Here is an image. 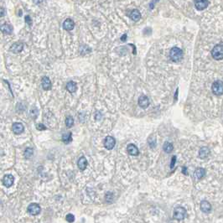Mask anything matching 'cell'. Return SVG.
<instances>
[{
  "mask_svg": "<svg viewBox=\"0 0 223 223\" xmlns=\"http://www.w3.org/2000/svg\"><path fill=\"white\" fill-rule=\"evenodd\" d=\"M41 208L39 204L37 203H31L27 208V211L31 216H37L40 213Z\"/></svg>",
  "mask_w": 223,
  "mask_h": 223,
  "instance_id": "obj_5",
  "label": "cell"
},
{
  "mask_svg": "<svg viewBox=\"0 0 223 223\" xmlns=\"http://www.w3.org/2000/svg\"><path fill=\"white\" fill-rule=\"evenodd\" d=\"M62 141L65 143V144H69L70 142L72 141V133H65L62 135Z\"/></svg>",
  "mask_w": 223,
  "mask_h": 223,
  "instance_id": "obj_23",
  "label": "cell"
},
{
  "mask_svg": "<svg viewBox=\"0 0 223 223\" xmlns=\"http://www.w3.org/2000/svg\"><path fill=\"white\" fill-rule=\"evenodd\" d=\"M127 149H128V153L130 155H132V156H137L139 154V151H138V149L137 148V146L133 144H129Z\"/></svg>",
  "mask_w": 223,
  "mask_h": 223,
  "instance_id": "obj_11",
  "label": "cell"
},
{
  "mask_svg": "<svg viewBox=\"0 0 223 223\" xmlns=\"http://www.w3.org/2000/svg\"><path fill=\"white\" fill-rule=\"evenodd\" d=\"M200 207H201V210L202 212H204V213L208 214V213H210L211 211V205L207 201H202L201 202Z\"/></svg>",
  "mask_w": 223,
  "mask_h": 223,
  "instance_id": "obj_9",
  "label": "cell"
},
{
  "mask_svg": "<svg viewBox=\"0 0 223 223\" xmlns=\"http://www.w3.org/2000/svg\"><path fill=\"white\" fill-rule=\"evenodd\" d=\"M66 89H67V91H68L69 92L74 93V92L76 91V89H77L76 84L74 81H69V82L67 83V85H66Z\"/></svg>",
  "mask_w": 223,
  "mask_h": 223,
  "instance_id": "obj_21",
  "label": "cell"
},
{
  "mask_svg": "<svg viewBox=\"0 0 223 223\" xmlns=\"http://www.w3.org/2000/svg\"><path fill=\"white\" fill-rule=\"evenodd\" d=\"M105 198H106V201L108 202H112L113 201V194L112 192H108L106 194Z\"/></svg>",
  "mask_w": 223,
  "mask_h": 223,
  "instance_id": "obj_27",
  "label": "cell"
},
{
  "mask_svg": "<svg viewBox=\"0 0 223 223\" xmlns=\"http://www.w3.org/2000/svg\"><path fill=\"white\" fill-rule=\"evenodd\" d=\"M211 56L215 60H221L223 59V46L222 44H216L211 51Z\"/></svg>",
  "mask_w": 223,
  "mask_h": 223,
  "instance_id": "obj_3",
  "label": "cell"
},
{
  "mask_svg": "<svg viewBox=\"0 0 223 223\" xmlns=\"http://www.w3.org/2000/svg\"><path fill=\"white\" fill-rule=\"evenodd\" d=\"M163 149H164V151L166 152V153H171L174 149V146H173L172 144L169 143V142H165L164 146H163Z\"/></svg>",
  "mask_w": 223,
  "mask_h": 223,
  "instance_id": "obj_22",
  "label": "cell"
},
{
  "mask_svg": "<svg viewBox=\"0 0 223 223\" xmlns=\"http://www.w3.org/2000/svg\"><path fill=\"white\" fill-rule=\"evenodd\" d=\"M184 54L181 49L178 47H173L170 52V57L174 62H180L183 59Z\"/></svg>",
  "mask_w": 223,
  "mask_h": 223,
  "instance_id": "obj_1",
  "label": "cell"
},
{
  "mask_svg": "<svg viewBox=\"0 0 223 223\" xmlns=\"http://www.w3.org/2000/svg\"><path fill=\"white\" fill-rule=\"evenodd\" d=\"M115 144V138L113 137H112V136H108V137L105 138V140H104V146H105V148H106L107 149H108V150L113 149L114 148Z\"/></svg>",
  "mask_w": 223,
  "mask_h": 223,
  "instance_id": "obj_6",
  "label": "cell"
},
{
  "mask_svg": "<svg viewBox=\"0 0 223 223\" xmlns=\"http://www.w3.org/2000/svg\"><path fill=\"white\" fill-rule=\"evenodd\" d=\"M208 1H197V2H195V6L196 8V9H198V10H203L206 8L208 7Z\"/></svg>",
  "mask_w": 223,
  "mask_h": 223,
  "instance_id": "obj_17",
  "label": "cell"
},
{
  "mask_svg": "<svg viewBox=\"0 0 223 223\" xmlns=\"http://www.w3.org/2000/svg\"><path fill=\"white\" fill-rule=\"evenodd\" d=\"M187 215L186 210L182 207V206H178L174 210L173 212V216L175 220L177 221H182L185 218V216Z\"/></svg>",
  "mask_w": 223,
  "mask_h": 223,
  "instance_id": "obj_2",
  "label": "cell"
},
{
  "mask_svg": "<svg viewBox=\"0 0 223 223\" xmlns=\"http://www.w3.org/2000/svg\"><path fill=\"white\" fill-rule=\"evenodd\" d=\"M213 93L216 96H222L223 94V82L222 81L218 80L216 81L211 86Z\"/></svg>",
  "mask_w": 223,
  "mask_h": 223,
  "instance_id": "obj_4",
  "label": "cell"
},
{
  "mask_svg": "<svg viewBox=\"0 0 223 223\" xmlns=\"http://www.w3.org/2000/svg\"><path fill=\"white\" fill-rule=\"evenodd\" d=\"M4 15H5V9L0 6V17H3Z\"/></svg>",
  "mask_w": 223,
  "mask_h": 223,
  "instance_id": "obj_31",
  "label": "cell"
},
{
  "mask_svg": "<svg viewBox=\"0 0 223 223\" xmlns=\"http://www.w3.org/2000/svg\"><path fill=\"white\" fill-rule=\"evenodd\" d=\"M12 129H13V132L15 133V134H20L24 132V125L20 122H15L13 124Z\"/></svg>",
  "mask_w": 223,
  "mask_h": 223,
  "instance_id": "obj_10",
  "label": "cell"
},
{
  "mask_svg": "<svg viewBox=\"0 0 223 223\" xmlns=\"http://www.w3.org/2000/svg\"><path fill=\"white\" fill-rule=\"evenodd\" d=\"M175 161H176V156H173L172 160H171V164H170V168L171 169H173L174 165H175Z\"/></svg>",
  "mask_w": 223,
  "mask_h": 223,
  "instance_id": "obj_30",
  "label": "cell"
},
{
  "mask_svg": "<svg viewBox=\"0 0 223 223\" xmlns=\"http://www.w3.org/2000/svg\"><path fill=\"white\" fill-rule=\"evenodd\" d=\"M65 219H66V221L68 222L72 223L75 222V216L73 214H68L66 217H65Z\"/></svg>",
  "mask_w": 223,
  "mask_h": 223,
  "instance_id": "obj_28",
  "label": "cell"
},
{
  "mask_svg": "<svg viewBox=\"0 0 223 223\" xmlns=\"http://www.w3.org/2000/svg\"><path fill=\"white\" fill-rule=\"evenodd\" d=\"M65 125L68 128H72V126L74 125V119H73L72 116H68L65 118Z\"/></svg>",
  "mask_w": 223,
  "mask_h": 223,
  "instance_id": "obj_24",
  "label": "cell"
},
{
  "mask_svg": "<svg viewBox=\"0 0 223 223\" xmlns=\"http://www.w3.org/2000/svg\"><path fill=\"white\" fill-rule=\"evenodd\" d=\"M41 84H42V87H43L44 90H51V81L49 77L47 76H44L42 78V81H41Z\"/></svg>",
  "mask_w": 223,
  "mask_h": 223,
  "instance_id": "obj_16",
  "label": "cell"
},
{
  "mask_svg": "<svg viewBox=\"0 0 223 223\" xmlns=\"http://www.w3.org/2000/svg\"><path fill=\"white\" fill-rule=\"evenodd\" d=\"M205 174H206V170L203 168H198L195 170L194 178L196 180H201L202 178L205 176Z\"/></svg>",
  "mask_w": 223,
  "mask_h": 223,
  "instance_id": "obj_12",
  "label": "cell"
},
{
  "mask_svg": "<svg viewBox=\"0 0 223 223\" xmlns=\"http://www.w3.org/2000/svg\"><path fill=\"white\" fill-rule=\"evenodd\" d=\"M182 172L184 173L185 175H187L188 172H187V168L186 167H183V169H182Z\"/></svg>",
  "mask_w": 223,
  "mask_h": 223,
  "instance_id": "obj_33",
  "label": "cell"
},
{
  "mask_svg": "<svg viewBox=\"0 0 223 223\" xmlns=\"http://www.w3.org/2000/svg\"><path fill=\"white\" fill-rule=\"evenodd\" d=\"M25 19H26V23H28L29 25L32 24V21H31V19H30L29 16H26V17H25Z\"/></svg>",
  "mask_w": 223,
  "mask_h": 223,
  "instance_id": "obj_32",
  "label": "cell"
},
{
  "mask_svg": "<svg viewBox=\"0 0 223 223\" xmlns=\"http://www.w3.org/2000/svg\"><path fill=\"white\" fill-rule=\"evenodd\" d=\"M210 149L207 148V147H202L201 149H200V151H199V157L202 159H204V158H207L209 155H210Z\"/></svg>",
  "mask_w": 223,
  "mask_h": 223,
  "instance_id": "obj_18",
  "label": "cell"
},
{
  "mask_svg": "<svg viewBox=\"0 0 223 223\" xmlns=\"http://www.w3.org/2000/svg\"><path fill=\"white\" fill-rule=\"evenodd\" d=\"M130 18L133 20V21L137 22L141 19V14L138 9H133L132 10L131 14H130Z\"/></svg>",
  "mask_w": 223,
  "mask_h": 223,
  "instance_id": "obj_19",
  "label": "cell"
},
{
  "mask_svg": "<svg viewBox=\"0 0 223 223\" xmlns=\"http://www.w3.org/2000/svg\"><path fill=\"white\" fill-rule=\"evenodd\" d=\"M37 129L38 130H45L46 129V128H45V126L43 125L42 123H40V124H37Z\"/></svg>",
  "mask_w": 223,
  "mask_h": 223,
  "instance_id": "obj_29",
  "label": "cell"
},
{
  "mask_svg": "<svg viewBox=\"0 0 223 223\" xmlns=\"http://www.w3.org/2000/svg\"><path fill=\"white\" fill-rule=\"evenodd\" d=\"M74 27H75V23L74 21L71 19H65L64 23H63V28L65 29V30H68V31H70V30H72V29H74Z\"/></svg>",
  "mask_w": 223,
  "mask_h": 223,
  "instance_id": "obj_15",
  "label": "cell"
},
{
  "mask_svg": "<svg viewBox=\"0 0 223 223\" xmlns=\"http://www.w3.org/2000/svg\"><path fill=\"white\" fill-rule=\"evenodd\" d=\"M24 48V44L23 43H20V42H16L10 48V51L12 52H14L15 54H18L19 52H21L22 50Z\"/></svg>",
  "mask_w": 223,
  "mask_h": 223,
  "instance_id": "obj_14",
  "label": "cell"
},
{
  "mask_svg": "<svg viewBox=\"0 0 223 223\" xmlns=\"http://www.w3.org/2000/svg\"><path fill=\"white\" fill-rule=\"evenodd\" d=\"M138 105L142 108H147L149 106V98L145 96V95H142L139 97L138 98Z\"/></svg>",
  "mask_w": 223,
  "mask_h": 223,
  "instance_id": "obj_8",
  "label": "cell"
},
{
  "mask_svg": "<svg viewBox=\"0 0 223 223\" xmlns=\"http://www.w3.org/2000/svg\"><path fill=\"white\" fill-rule=\"evenodd\" d=\"M0 30L5 35H10L13 32V27L8 24H3L0 26Z\"/></svg>",
  "mask_w": 223,
  "mask_h": 223,
  "instance_id": "obj_13",
  "label": "cell"
},
{
  "mask_svg": "<svg viewBox=\"0 0 223 223\" xmlns=\"http://www.w3.org/2000/svg\"><path fill=\"white\" fill-rule=\"evenodd\" d=\"M157 141H156V138L154 135H152L151 137L149 138V144L151 148H154L156 146Z\"/></svg>",
  "mask_w": 223,
  "mask_h": 223,
  "instance_id": "obj_26",
  "label": "cell"
},
{
  "mask_svg": "<svg viewBox=\"0 0 223 223\" xmlns=\"http://www.w3.org/2000/svg\"><path fill=\"white\" fill-rule=\"evenodd\" d=\"M14 181H15V178L12 174H6L4 175L3 179V184L5 187L9 188L14 185Z\"/></svg>",
  "mask_w": 223,
  "mask_h": 223,
  "instance_id": "obj_7",
  "label": "cell"
},
{
  "mask_svg": "<svg viewBox=\"0 0 223 223\" xmlns=\"http://www.w3.org/2000/svg\"><path fill=\"white\" fill-rule=\"evenodd\" d=\"M126 39H127V35H126V34H124V35L122 36L121 40H122V41H126Z\"/></svg>",
  "mask_w": 223,
  "mask_h": 223,
  "instance_id": "obj_34",
  "label": "cell"
},
{
  "mask_svg": "<svg viewBox=\"0 0 223 223\" xmlns=\"http://www.w3.org/2000/svg\"><path fill=\"white\" fill-rule=\"evenodd\" d=\"M34 154V150L32 148H27L24 151V157L26 158H30Z\"/></svg>",
  "mask_w": 223,
  "mask_h": 223,
  "instance_id": "obj_25",
  "label": "cell"
},
{
  "mask_svg": "<svg viewBox=\"0 0 223 223\" xmlns=\"http://www.w3.org/2000/svg\"><path fill=\"white\" fill-rule=\"evenodd\" d=\"M77 165H78V168L81 170H84L86 168V166H87V160H86V158L85 157H81L78 159Z\"/></svg>",
  "mask_w": 223,
  "mask_h": 223,
  "instance_id": "obj_20",
  "label": "cell"
}]
</instances>
